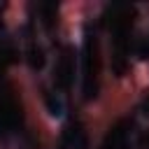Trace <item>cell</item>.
<instances>
[{"instance_id":"1","label":"cell","mask_w":149,"mask_h":149,"mask_svg":"<svg viewBox=\"0 0 149 149\" xmlns=\"http://www.w3.org/2000/svg\"><path fill=\"white\" fill-rule=\"evenodd\" d=\"M95 79H98V58H95V44L93 37L84 40L81 49V81H84V98L91 100L95 95Z\"/></svg>"},{"instance_id":"2","label":"cell","mask_w":149,"mask_h":149,"mask_svg":"<svg viewBox=\"0 0 149 149\" xmlns=\"http://www.w3.org/2000/svg\"><path fill=\"white\" fill-rule=\"evenodd\" d=\"M19 119H21V109H19V105H16L12 98L0 100V130H2V133L14 130V128L19 126Z\"/></svg>"},{"instance_id":"4","label":"cell","mask_w":149,"mask_h":149,"mask_svg":"<svg viewBox=\"0 0 149 149\" xmlns=\"http://www.w3.org/2000/svg\"><path fill=\"white\" fill-rule=\"evenodd\" d=\"M126 140H128V130L123 128V123H119L107 133L105 149H126Z\"/></svg>"},{"instance_id":"3","label":"cell","mask_w":149,"mask_h":149,"mask_svg":"<svg viewBox=\"0 0 149 149\" xmlns=\"http://www.w3.org/2000/svg\"><path fill=\"white\" fill-rule=\"evenodd\" d=\"M72 77H74V61H72V54L65 51L56 65V81H58V86L68 88L72 84Z\"/></svg>"},{"instance_id":"5","label":"cell","mask_w":149,"mask_h":149,"mask_svg":"<svg viewBox=\"0 0 149 149\" xmlns=\"http://www.w3.org/2000/svg\"><path fill=\"white\" fill-rule=\"evenodd\" d=\"M147 109H149V100H147Z\"/></svg>"}]
</instances>
